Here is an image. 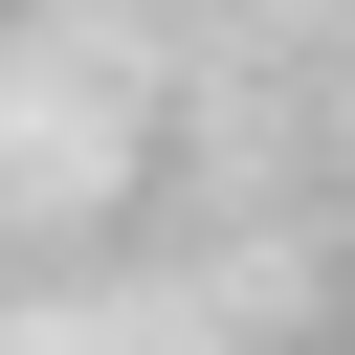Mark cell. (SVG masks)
Instances as JSON below:
<instances>
[{
  "label": "cell",
  "mask_w": 355,
  "mask_h": 355,
  "mask_svg": "<svg viewBox=\"0 0 355 355\" xmlns=\"http://www.w3.org/2000/svg\"><path fill=\"white\" fill-rule=\"evenodd\" d=\"M0 22H22V0H0Z\"/></svg>",
  "instance_id": "obj_1"
},
{
  "label": "cell",
  "mask_w": 355,
  "mask_h": 355,
  "mask_svg": "<svg viewBox=\"0 0 355 355\" xmlns=\"http://www.w3.org/2000/svg\"><path fill=\"white\" fill-rule=\"evenodd\" d=\"M333 355H355V333H333Z\"/></svg>",
  "instance_id": "obj_2"
}]
</instances>
